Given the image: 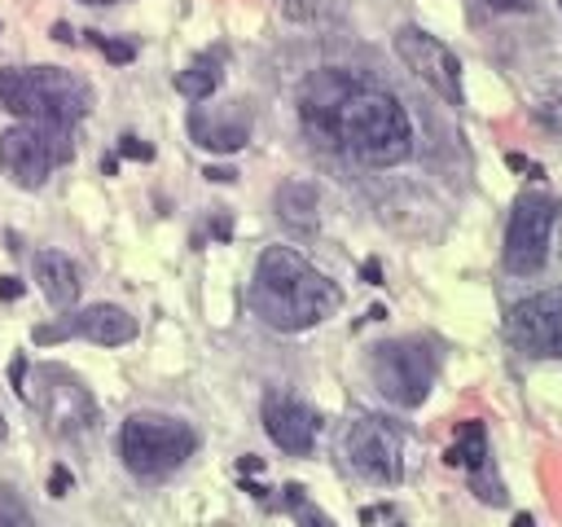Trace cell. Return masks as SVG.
Segmentation results:
<instances>
[{
	"instance_id": "1",
	"label": "cell",
	"mask_w": 562,
	"mask_h": 527,
	"mask_svg": "<svg viewBox=\"0 0 562 527\" xmlns=\"http://www.w3.org/2000/svg\"><path fill=\"white\" fill-rule=\"evenodd\" d=\"M316 141L351 154L364 167H395L413 154V119L400 105V97L356 75L351 88L329 110V119L321 123Z\"/></svg>"
},
{
	"instance_id": "2",
	"label": "cell",
	"mask_w": 562,
	"mask_h": 527,
	"mask_svg": "<svg viewBox=\"0 0 562 527\" xmlns=\"http://www.w3.org/2000/svg\"><path fill=\"white\" fill-rule=\"evenodd\" d=\"M338 303H342L338 285L321 268H312L299 250L268 246L259 255L255 277H250V307L263 325H272L281 334H299V329H312L325 316H334Z\"/></svg>"
},
{
	"instance_id": "3",
	"label": "cell",
	"mask_w": 562,
	"mask_h": 527,
	"mask_svg": "<svg viewBox=\"0 0 562 527\" xmlns=\"http://www.w3.org/2000/svg\"><path fill=\"white\" fill-rule=\"evenodd\" d=\"M0 110L22 123L70 127L88 114V88L61 66H4L0 70Z\"/></svg>"
},
{
	"instance_id": "4",
	"label": "cell",
	"mask_w": 562,
	"mask_h": 527,
	"mask_svg": "<svg viewBox=\"0 0 562 527\" xmlns=\"http://www.w3.org/2000/svg\"><path fill=\"white\" fill-rule=\"evenodd\" d=\"M193 448H198L193 426L171 413H132L119 426V457L127 474L140 483H158L176 474L193 457Z\"/></svg>"
},
{
	"instance_id": "5",
	"label": "cell",
	"mask_w": 562,
	"mask_h": 527,
	"mask_svg": "<svg viewBox=\"0 0 562 527\" xmlns=\"http://www.w3.org/2000/svg\"><path fill=\"white\" fill-rule=\"evenodd\" d=\"M435 373H439L435 347L422 343V338H386L369 351V378L395 408L426 404V395L435 386Z\"/></svg>"
},
{
	"instance_id": "6",
	"label": "cell",
	"mask_w": 562,
	"mask_h": 527,
	"mask_svg": "<svg viewBox=\"0 0 562 527\" xmlns=\"http://www.w3.org/2000/svg\"><path fill=\"white\" fill-rule=\"evenodd\" d=\"M70 154H75L70 127L13 123L0 132V171L18 189H40L61 162H70Z\"/></svg>"
},
{
	"instance_id": "7",
	"label": "cell",
	"mask_w": 562,
	"mask_h": 527,
	"mask_svg": "<svg viewBox=\"0 0 562 527\" xmlns=\"http://www.w3.org/2000/svg\"><path fill=\"white\" fill-rule=\"evenodd\" d=\"M342 452L347 466L373 487H395L404 479V435L378 413L351 417V426L342 430Z\"/></svg>"
},
{
	"instance_id": "8",
	"label": "cell",
	"mask_w": 562,
	"mask_h": 527,
	"mask_svg": "<svg viewBox=\"0 0 562 527\" xmlns=\"http://www.w3.org/2000/svg\"><path fill=\"white\" fill-rule=\"evenodd\" d=\"M553 224H558V202L549 193H522L505 224V246H501L505 272H514V277L540 272L549 259Z\"/></svg>"
},
{
	"instance_id": "9",
	"label": "cell",
	"mask_w": 562,
	"mask_h": 527,
	"mask_svg": "<svg viewBox=\"0 0 562 527\" xmlns=\"http://www.w3.org/2000/svg\"><path fill=\"white\" fill-rule=\"evenodd\" d=\"M395 53L435 97H443L448 105L465 101V92H461V61H457V53L439 35H430L422 26H400L395 31Z\"/></svg>"
},
{
	"instance_id": "10",
	"label": "cell",
	"mask_w": 562,
	"mask_h": 527,
	"mask_svg": "<svg viewBox=\"0 0 562 527\" xmlns=\"http://www.w3.org/2000/svg\"><path fill=\"white\" fill-rule=\"evenodd\" d=\"M505 338L522 356H562V290H540L505 312Z\"/></svg>"
},
{
	"instance_id": "11",
	"label": "cell",
	"mask_w": 562,
	"mask_h": 527,
	"mask_svg": "<svg viewBox=\"0 0 562 527\" xmlns=\"http://www.w3.org/2000/svg\"><path fill=\"white\" fill-rule=\"evenodd\" d=\"M70 334H79V338H88V343H97V347H123V343L136 338V316L123 312V307H114V303H92V307L66 316V321H57V325H35V329H31V338H35L40 347H44V343H61V338H70Z\"/></svg>"
},
{
	"instance_id": "12",
	"label": "cell",
	"mask_w": 562,
	"mask_h": 527,
	"mask_svg": "<svg viewBox=\"0 0 562 527\" xmlns=\"http://www.w3.org/2000/svg\"><path fill=\"white\" fill-rule=\"evenodd\" d=\"M40 386H44V395H40L35 404H40V413L53 422V430L70 435V430L92 426L97 404H92V395L83 391V382H79L75 373L48 365V369H40Z\"/></svg>"
},
{
	"instance_id": "13",
	"label": "cell",
	"mask_w": 562,
	"mask_h": 527,
	"mask_svg": "<svg viewBox=\"0 0 562 527\" xmlns=\"http://www.w3.org/2000/svg\"><path fill=\"white\" fill-rule=\"evenodd\" d=\"M263 430H268V439H272L281 452L307 457L312 444H316L321 417H316L303 400H294V395H268V400H263Z\"/></svg>"
},
{
	"instance_id": "14",
	"label": "cell",
	"mask_w": 562,
	"mask_h": 527,
	"mask_svg": "<svg viewBox=\"0 0 562 527\" xmlns=\"http://www.w3.org/2000/svg\"><path fill=\"white\" fill-rule=\"evenodd\" d=\"M189 136L211 154H237L250 141V114L241 110V101H233L228 110L193 105L189 110Z\"/></svg>"
},
{
	"instance_id": "15",
	"label": "cell",
	"mask_w": 562,
	"mask_h": 527,
	"mask_svg": "<svg viewBox=\"0 0 562 527\" xmlns=\"http://www.w3.org/2000/svg\"><path fill=\"white\" fill-rule=\"evenodd\" d=\"M31 272H35V285H40V294L53 303V307H75V299H79V268H75V259L70 255H61V250H35V259H31Z\"/></svg>"
},
{
	"instance_id": "16",
	"label": "cell",
	"mask_w": 562,
	"mask_h": 527,
	"mask_svg": "<svg viewBox=\"0 0 562 527\" xmlns=\"http://www.w3.org/2000/svg\"><path fill=\"white\" fill-rule=\"evenodd\" d=\"M316 211H321V193L307 180H285L277 189V215L294 228H316Z\"/></svg>"
},
{
	"instance_id": "17",
	"label": "cell",
	"mask_w": 562,
	"mask_h": 527,
	"mask_svg": "<svg viewBox=\"0 0 562 527\" xmlns=\"http://www.w3.org/2000/svg\"><path fill=\"white\" fill-rule=\"evenodd\" d=\"M443 457H448V466H461L470 479H479L487 470V430H483V422H461L457 439Z\"/></svg>"
},
{
	"instance_id": "18",
	"label": "cell",
	"mask_w": 562,
	"mask_h": 527,
	"mask_svg": "<svg viewBox=\"0 0 562 527\" xmlns=\"http://www.w3.org/2000/svg\"><path fill=\"white\" fill-rule=\"evenodd\" d=\"M220 79H224L220 57H215V53H202V57H193V61L176 75V92H180L184 101H211L215 88H220Z\"/></svg>"
},
{
	"instance_id": "19",
	"label": "cell",
	"mask_w": 562,
	"mask_h": 527,
	"mask_svg": "<svg viewBox=\"0 0 562 527\" xmlns=\"http://www.w3.org/2000/svg\"><path fill=\"white\" fill-rule=\"evenodd\" d=\"M0 527H35V514L26 509V501L0 483Z\"/></svg>"
},
{
	"instance_id": "20",
	"label": "cell",
	"mask_w": 562,
	"mask_h": 527,
	"mask_svg": "<svg viewBox=\"0 0 562 527\" xmlns=\"http://www.w3.org/2000/svg\"><path fill=\"white\" fill-rule=\"evenodd\" d=\"M285 505L294 509L299 527H334V518H325L321 509H312V505H307V496H303V487H299V483H290V487H285Z\"/></svg>"
},
{
	"instance_id": "21",
	"label": "cell",
	"mask_w": 562,
	"mask_h": 527,
	"mask_svg": "<svg viewBox=\"0 0 562 527\" xmlns=\"http://www.w3.org/2000/svg\"><path fill=\"white\" fill-rule=\"evenodd\" d=\"M88 40L105 53V61H114V66H127L132 57H136V44H127V40H105V35H97V31H88Z\"/></svg>"
},
{
	"instance_id": "22",
	"label": "cell",
	"mask_w": 562,
	"mask_h": 527,
	"mask_svg": "<svg viewBox=\"0 0 562 527\" xmlns=\"http://www.w3.org/2000/svg\"><path fill=\"white\" fill-rule=\"evenodd\" d=\"M290 22H316L325 13V0H277Z\"/></svg>"
},
{
	"instance_id": "23",
	"label": "cell",
	"mask_w": 562,
	"mask_h": 527,
	"mask_svg": "<svg viewBox=\"0 0 562 527\" xmlns=\"http://www.w3.org/2000/svg\"><path fill=\"white\" fill-rule=\"evenodd\" d=\"M119 154H123V158H140V162H149V158H154V145H145L140 136H123V141H119Z\"/></svg>"
},
{
	"instance_id": "24",
	"label": "cell",
	"mask_w": 562,
	"mask_h": 527,
	"mask_svg": "<svg viewBox=\"0 0 562 527\" xmlns=\"http://www.w3.org/2000/svg\"><path fill=\"white\" fill-rule=\"evenodd\" d=\"M364 523H378V527H400V518L386 509V505H373V509H360Z\"/></svg>"
},
{
	"instance_id": "25",
	"label": "cell",
	"mask_w": 562,
	"mask_h": 527,
	"mask_svg": "<svg viewBox=\"0 0 562 527\" xmlns=\"http://www.w3.org/2000/svg\"><path fill=\"white\" fill-rule=\"evenodd\" d=\"M505 162H509V167H514V171H527V176H531V180H540V176H544V167H540V162H531V158H522V154H509V158H505Z\"/></svg>"
},
{
	"instance_id": "26",
	"label": "cell",
	"mask_w": 562,
	"mask_h": 527,
	"mask_svg": "<svg viewBox=\"0 0 562 527\" xmlns=\"http://www.w3.org/2000/svg\"><path fill=\"white\" fill-rule=\"evenodd\" d=\"M496 13H531V0H483Z\"/></svg>"
},
{
	"instance_id": "27",
	"label": "cell",
	"mask_w": 562,
	"mask_h": 527,
	"mask_svg": "<svg viewBox=\"0 0 562 527\" xmlns=\"http://www.w3.org/2000/svg\"><path fill=\"white\" fill-rule=\"evenodd\" d=\"M48 492H53V496H66V492H70V470H61V466H57V470H53V479H48Z\"/></svg>"
},
{
	"instance_id": "28",
	"label": "cell",
	"mask_w": 562,
	"mask_h": 527,
	"mask_svg": "<svg viewBox=\"0 0 562 527\" xmlns=\"http://www.w3.org/2000/svg\"><path fill=\"white\" fill-rule=\"evenodd\" d=\"M202 176H206V180H215V184H228V180H237V171H233V167H206Z\"/></svg>"
},
{
	"instance_id": "29",
	"label": "cell",
	"mask_w": 562,
	"mask_h": 527,
	"mask_svg": "<svg viewBox=\"0 0 562 527\" xmlns=\"http://www.w3.org/2000/svg\"><path fill=\"white\" fill-rule=\"evenodd\" d=\"M0 299H22V281L18 277H0Z\"/></svg>"
},
{
	"instance_id": "30",
	"label": "cell",
	"mask_w": 562,
	"mask_h": 527,
	"mask_svg": "<svg viewBox=\"0 0 562 527\" xmlns=\"http://www.w3.org/2000/svg\"><path fill=\"white\" fill-rule=\"evenodd\" d=\"M360 277H364L369 285H382V268H378V259H364V268H360Z\"/></svg>"
},
{
	"instance_id": "31",
	"label": "cell",
	"mask_w": 562,
	"mask_h": 527,
	"mask_svg": "<svg viewBox=\"0 0 562 527\" xmlns=\"http://www.w3.org/2000/svg\"><path fill=\"white\" fill-rule=\"evenodd\" d=\"M237 470H241V474H250V470L259 474V470H263V461H259V457H241V461H237Z\"/></svg>"
},
{
	"instance_id": "32",
	"label": "cell",
	"mask_w": 562,
	"mask_h": 527,
	"mask_svg": "<svg viewBox=\"0 0 562 527\" xmlns=\"http://www.w3.org/2000/svg\"><path fill=\"white\" fill-rule=\"evenodd\" d=\"M53 35H57V40H61V44H70V40H75V35H70V26H66V22H57V26H53Z\"/></svg>"
},
{
	"instance_id": "33",
	"label": "cell",
	"mask_w": 562,
	"mask_h": 527,
	"mask_svg": "<svg viewBox=\"0 0 562 527\" xmlns=\"http://www.w3.org/2000/svg\"><path fill=\"white\" fill-rule=\"evenodd\" d=\"M101 171H105V176H114V171H119V158H114V154H110V158H101Z\"/></svg>"
},
{
	"instance_id": "34",
	"label": "cell",
	"mask_w": 562,
	"mask_h": 527,
	"mask_svg": "<svg viewBox=\"0 0 562 527\" xmlns=\"http://www.w3.org/2000/svg\"><path fill=\"white\" fill-rule=\"evenodd\" d=\"M514 527H536V518H531V514H518V518H514Z\"/></svg>"
},
{
	"instance_id": "35",
	"label": "cell",
	"mask_w": 562,
	"mask_h": 527,
	"mask_svg": "<svg viewBox=\"0 0 562 527\" xmlns=\"http://www.w3.org/2000/svg\"><path fill=\"white\" fill-rule=\"evenodd\" d=\"M83 4H114V0H83Z\"/></svg>"
},
{
	"instance_id": "36",
	"label": "cell",
	"mask_w": 562,
	"mask_h": 527,
	"mask_svg": "<svg viewBox=\"0 0 562 527\" xmlns=\"http://www.w3.org/2000/svg\"><path fill=\"white\" fill-rule=\"evenodd\" d=\"M0 439H4V417H0Z\"/></svg>"
},
{
	"instance_id": "37",
	"label": "cell",
	"mask_w": 562,
	"mask_h": 527,
	"mask_svg": "<svg viewBox=\"0 0 562 527\" xmlns=\"http://www.w3.org/2000/svg\"><path fill=\"white\" fill-rule=\"evenodd\" d=\"M558 105H562V92H558Z\"/></svg>"
},
{
	"instance_id": "38",
	"label": "cell",
	"mask_w": 562,
	"mask_h": 527,
	"mask_svg": "<svg viewBox=\"0 0 562 527\" xmlns=\"http://www.w3.org/2000/svg\"><path fill=\"white\" fill-rule=\"evenodd\" d=\"M558 9H562V0H558Z\"/></svg>"
}]
</instances>
